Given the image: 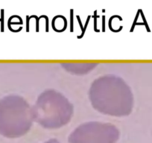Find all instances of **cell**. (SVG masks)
Returning <instances> with one entry per match:
<instances>
[{
	"mask_svg": "<svg viewBox=\"0 0 152 143\" xmlns=\"http://www.w3.org/2000/svg\"><path fill=\"white\" fill-rule=\"evenodd\" d=\"M47 143H58V142L55 141V140H52V141L49 142H47Z\"/></svg>",
	"mask_w": 152,
	"mask_h": 143,
	"instance_id": "1",
	"label": "cell"
}]
</instances>
